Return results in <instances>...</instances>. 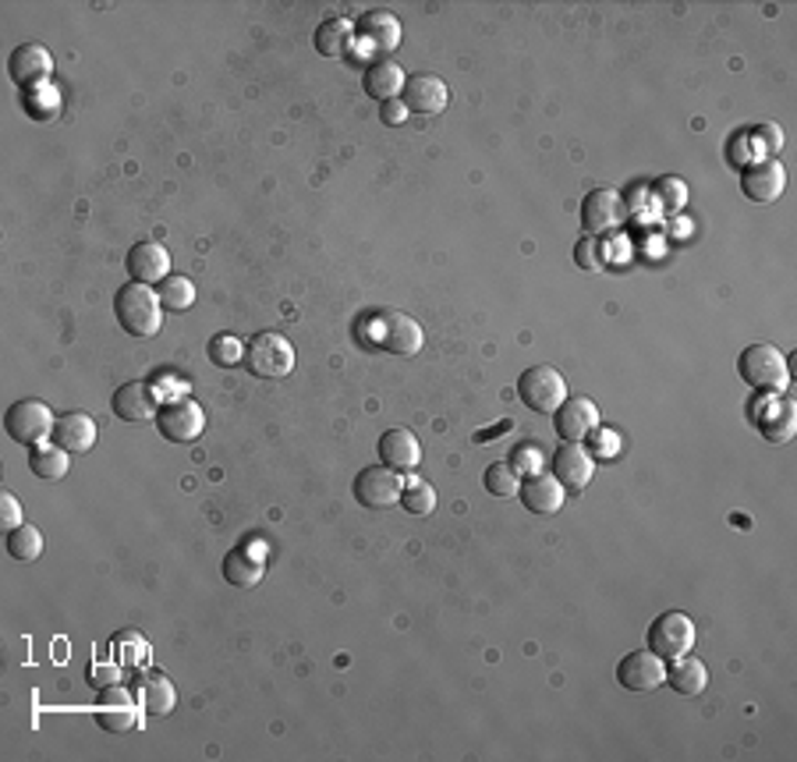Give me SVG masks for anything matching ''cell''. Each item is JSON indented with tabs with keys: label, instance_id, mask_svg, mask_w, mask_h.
I'll list each match as a JSON object with an SVG mask.
<instances>
[{
	"label": "cell",
	"instance_id": "1",
	"mask_svg": "<svg viewBox=\"0 0 797 762\" xmlns=\"http://www.w3.org/2000/svg\"><path fill=\"white\" fill-rule=\"evenodd\" d=\"M361 341H366L369 348H379L387 355L415 358L422 352L426 334H422V326L415 323L411 316L397 313V308H379V313L361 319Z\"/></svg>",
	"mask_w": 797,
	"mask_h": 762
},
{
	"label": "cell",
	"instance_id": "2",
	"mask_svg": "<svg viewBox=\"0 0 797 762\" xmlns=\"http://www.w3.org/2000/svg\"><path fill=\"white\" fill-rule=\"evenodd\" d=\"M114 313H117V323L124 326V334L153 337L160 331V319H163V302H160L156 292H150V284L132 281V284L117 287Z\"/></svg>",
	"mask_w": 797,
	"mask_h": 762
},
{
	"label": "cell",
	"instance_id": "3",
	"mask_svg": "<svg viewBox=\"0 0 797 762\" xmlns=\"http://www.w3.org/2000/svg\"><path fill=\"white\" fill-rule=\"evenodd\" d=\"M737 373L755 390H787L790 384L787 358L784 352H776L773 344H748L737 358Z\"/></svg>",
	"mask_w": 797,
	"mask_h": 762
},
{
	"label": "cell",
	"instance_id": "4",
	"mask_svg": "<svg viewBox=\"0 0 797 762\" xmlns=\"http://www.w3.org/2000/svg\"><path fill=\"white\" fill-rule=\"evenodd\" d=\"M245 366L259 379H284L295 369V348L284 334H256L245 348Z\"/></svg>",
	"mask_w": 797,
	"mask_h": 762
},
{
	"label": "cell",
	"instance_id": "5",
	"mask_svg": "<svg viewBox=\"0 0 797 762\" xmlns=\"http://www.w3.org/2000/svg\"><path fill=\"white\" fill-rule=\"evenodd\" d=\"M351 494L361 507H369V511H387V507L401 504L405 479H401V471H394L387 465H369L355 476Z\"/></svg>",
	"mask_w": 797,
	"mask_h": 762
},
{
	"label": "cell",
	"instance_id": "6",
	"mask_svg": "<svg viewBox=\"0 0 797 762\" xmlns=\"http://www.w3.org/2000/svg\"><path fill=\"white\" fill-rule=\"evenodd\" d=\"M518 397L524 402V408L553 415L568 402V384L553 366H532L518 376Z\"/></svg>",
	"mask_w": 797,
	"mask_h": 762
},
{
	"label": "cell",
	"instance_id": "7",
	"mask_svg": "<svg viewBox=\"0 0 797 762\" xmlns=\"http://www.w3.org/2000/svg\"><path fill=\"white\" fill-rule=\"evenodd\" d=\"M695 646V621L684 610H666L648 624V649L663 660L687 657Z\"/></svg>",
	"mask_w": 797,
	"mask_h": 762
},
{
	"label": "cell",
	"instance_id": "8",
	"mask_svg": "<svg viewBox=\"0 0 797 762\" xmlns=\"http://www.w3.org/2000/svg\"><path fill=\"white\" fill-rule=\"evenodd\" d=\"M53 426H58L53 412L43 402H32V397H25V402H14L8 408V415H4L8 437L14 444H25V447H35V444H43L47 437H53Z\"/></svg>",
	"mask_w": 797,
	"mask_h": 762
},
{
	"label": "cell",
	"instance_id": "9",
	"mask_svg": "<svg viewBox=\"0 0 797 762\" xmlns=\"http://www.w3.org/2000/svg\"><path fill=\"white\" fill-rule=\"evenodd\" d=\"M156 429H160V437L163 440H171V444H188V440H198L203 437V429H206V412L198 408L195 402H188V397H181V402H171V405H163L156 412Z\"/></svg>",
	"mask_w": 797,
	"mask_h": 762
},
{
	"label": "cell",
	"instance_id": "10",
	"mask_svg": "<svg viewBox=\"0 0 797 762\" xmlns=\"http://www.w3.org/2000/svg\"><path fill=\"white\" fill-rule=\"evenodd\" d=\"M617 681H621V688H627V692L648 695L666 681V663L652 649L627 652V657L621 660V667H617Z\"/></svg>",
	"mask_w": 797,
	"mask_h": 762
},
{
	"label": "cell",
	"instance_id": "11",
	"mask_svg": "<svg viewBox=\"0 0 797 762\" xmlns=\"http://www.w3.org/2000/svg\"><path fill=\"white\" fill-rule=\"evenodd\" d=\"M784 189H787V171L776 156H763L740 171V192H745L752 203H776V199L784 195Z\"/></svg>",
	"mask_w": 797,
	"mask_h": 762
},
{
	"label": "cell",
	"instance_id": "12",
	"mask_svg": "<svg viewBox=\"0 0 797 762\" xmlns=\"http://www.w3.org/2000/svg\"><path fill=\"white\" fill-rule=\"evenodd\" d=\"M553 426L564 444L589 440L592 429H600V405L592 397H568L564 405L553 412Z\"/></svg>",
	"mask_w": 797,
	"mask_h": 762
},
{
	"label": "cell",
	"instance_id": "13",
	"mask_svg": "<svg viewBox=\"0 0 797 762\" xmlns=\"http://www.w3.org/2000/svg\"><path fill=\"white\" fill-rule=\"evenodd\" d=\"M624 224V199L617 189H592L582 203V227L595 238Z\"/></svg>",
	"mask_w": 797,
	"mask_h": 762
},
{
	"label": "cell",
	"instance_id": "14",
	"mask_svg": "<svg viewBox=\"0 0 797 762\" xmlns=\"http://www.w3.org/2000/svg\"><path fill=\"white\" fill-rule=\"evenodd\" d=\"M553 471L550 476L564 486V489H571V494H582V489L592 482V476H595V458L589 455V450L582 447V444H564L553 455V465H550Z\"/></svg>",
	"mask_w": 797,
	"mask_h": 762
},
{
	"label": "cell",
	"instance_id": "15",
	"mask_svg": "<svg viewBox=\"0 0 797 762\" xmlns=\"http://www.w3.org/2000/svg\"><path fill=\"white\" fill-rule=\"evenodd\" d=\"M358 40L366 43L372 53H379V58H387L390 50L401 47V22H397V14L394 11H384V8H376V11H366L358 18Z\"/></svg>",
	"mask_w": 797,
	"mask_h": 762
},
{
	"label": "cell",
	"instance_id": "16",
	"mask_svg": "<svg viewBox=\"0 0 797 762\" xmlns=\"http://www.w3.org/2000/svg\"><path fill=\"white\" fill-rule=\"evenodd\" d=\"M124 270H129L135 284H163L171 277V252L160 242H139L129 248Z\"/></svg>",
	"mask_w": 797,
	"mask_h": 762
},
{
	"label": "cell",
	"instance_id": "17",
	"mask_svg": "<svg viewBox=\"0 0 797 762\" xmlns=\"http://www.w3.org/2000/svg\"><path fill=\"white\" fill-rule=\"evenodd\" d=\"M8 71H11V79H14L18 85L35 89V85H43V82L50 79L53 58H50V50H47L43 43H22V47L11 50Z\"/></svg>",
	"mask_w": 797,
	"mask_h": 762
},
{
	"label": "cell",
	"instance_id": "18",
	"mask_svg": "<svg viewBox=\"0 0 797 762\" xmlns=\"http://www.w3.org/2000/svg\"><path fill=\"white\" fill-rule=\"evenodd\" d=\"M401 100H405V106H408V114L432 118V114H443V111H447L450 89H447V82L437 79V75H415V79H408Z\"/></svg>",
	"mask_w": 797,
	"mask_h": 762
},
{
	"label": "cell",
	"instance_id": "19",
	"mask_svg": "<svg viewBox=\"0 0 797 762\" xmlns=\"http://www.w3.org/2000/svg\"><path fill=\"white\" fill-rule=\"evenodd\" d=\"M139 713H142V705L139 699H132L124 688H106L100 705H96V720H100V728L103 731H114V734H124V731H132L135 723H139Z\"/></svg>",
	"mask_w": 797,
	"mask_h": 762
},
{
	"label": "cell",
	"instance_id": "20",
	"mask_svg": "<svg viewBox=\"0 0 797 762\" xmlns=\"http://www.w3.org/2000/svg\"><path fill=\"white\" fill-rule=\"evenodd\" d=\"M405 85H408V71L390 61V58H379L366 68V75H361V89L379 100V103H387V100H401L405 96Z\"/></svg>",
	"mask_w": 797,
	"mask_h": 762
},
{
	"label": "cell",
	"instance_id": "21",
	"mask_svg": "<svg viewBox=\"0 0 797 762\" xmlns=\"http://www.w3.org/2000/svg\"><path fill=\"white\" fill-rule=\"evenodd\" d=\"M379 461L394 471H401V476L411 468H419V461H422L419 437H415L411 429H387L384 437H379Z\"/></svg>",
	"mask_w": 797,
	"mask_h": 762
},
{
	"label": "cell",
	"instance_id": "22",
	"mask_svg": "<svg viewBox=\"0 0 797 762\" xmlns=\"http://www.w3.org/2000/svg\"><path fill=\"white\" fill-rule=\"evenodd\" d=\"M518 497L532 515H556L568 500V489L560 486L553 476H546V471H535V476H529L521 482Z\"/></svg>",
	"mask_w": 797,
	"mask_h": 762
},
{
	"label": "cell",
	"instance_id": "23",
	"mask_svg": "<svg viewBox=\"0 0 797 762\" xmlns=\"http://www.w3.org/2000/svg\"><path fill=\"white\" fill-rule=\"evenodd\" d=\"M156 390L150 384H142V379H132V384L117 387L114 394V415L124 423H150L156 419Z\"/></svg>",
	"mask_w": 797,
	"mask_h": 762
},
{
	"label": "cell",
	"instance_id": "24",
	"mask_svg": "<svg viewBox=\"0 0 797 762\" xmlns=\"http://www.w3.org/2000/svg\"><path fill=\"white\" fill-rule=\"evenodd\" d=\"M53 440L64 447L68 455H85L96 444V423L89 412H64L58 426H53Z\"/></svg>",
	"mask_w": 797,
	"mask_h": 762
},
{
	"label": "cell",
	"instance_id": "25",
	"mask_svg": "<svg viewBox=\"0 0 797 762\" xmlns=\"http://www.w3.org/2000/svg\"><path fill=\"white\" fill-rule=\"evenodd\" d=\"M266 575V553L263 547H238L224 557V578L234 586V589H252L259 586Z\"/></svg>",
	"mask_w": 797,
	"mask_h": 762
},
{
	"label": "cell",
	"instance_id": "26",
	"mask_svg": "<svg viewBox=\"0 0 797 762\" xmlns=\"http://www.w3.org/2000/svg\"><path fill=\"white\" fill-rule=\"evenodd\" d=\"M755 423L766 433L769 444H787L797 429V408H794V402H787V397H776V402H769L763 412H755Z\"/></svg>",
	"mask_w": 797,
	"mask_h": 762
},
{
	"label": "cell",
	"instance_id": "27",
	"mask_svg": "<svg viewBox=\"0 0 797 762\" xmlns=\"http://www.w3.org/2000/svg\"><path fill=\"white\" fill-rule=\"evenodd\" d=\"M139 705L146 717H167L174 705H177V692H174V681L167 674H146L139 681Z\"/></svg>",
	"mask_w": 797,
	"mask_h": 762
},
{
	"label": "cell",
	"instance_id": "28",
	"mask_svg": "<svg viewBox=\"0 0 797 762\" xmlns=\"http://www.w3.org/2000/svg\"><path fill=\"white\" fill-rule=\"evenodd\" d=\"M666 684L674 688L677 695L692 699V695L705 692V684H709V670H705V663L695 660V657H677L666 667Z\"/></svg>",
	"mask_w": 797,
	"mask_h": 762
},
{
	"label": "cell",
	"instance_id": "29",
	"mask_svg": "<svg viewBox=\"0 0 797 762\" xmlns=\"http://www.w3.org/2000/svg\"><path fill=\"white\" fill-rule=\"evenodd\" d=\"M351 40H355V26L348 22V18H326V22L316 26V35H313V43L316 50L323 53V58H344V53L351 50Z\"/></svg>",
	"mask_w": 797,
	"mask_h": 762
},
{
	"label": "cell",
	"instance_id": "30",
	"mask_svg": "<svg viewBox=\"0 0 797 762\" xmlns=\"http://www.w3.org/2000/svg\"><path fill=\"white\" fill-rule=\"evenodd\" d=\"M29 468L32 476L40 479H64L68 476V450L58 447V444H35L32 455H29Z\"/></svg>",
	"mask_w": 797,
	"mask_h": 762
},
{
	"label": "cell",
	"instance_id": "31",
	"mask_svg": "<svg viewBox=\"0 0 797 762\" xmlns=\"http://www.w3.org/2000/svg\"><path fill=\"white\" fill-rule=\"evenodd\" d=\"M486 489L493 497H518V489H521V471L511 465V461H497V465H489L486 468V476H482Z\"/></svg>",
	"mask_w": 797,
	"mask_h": 762
},
{
	"label": "cell",
	"instance_id": "32",
	"mask_svg": "<svg viewBox=\"0 0 797 762\" xmlns=\"http://www.w3.org/2000/svg\"><path fill=\"white\" fill-rule=\"evenodd\" d=\"M8 553L14 560H35L43 553V532L35 525H18L8 532Z\"/></svg>",
	"mask_w": 797,
	"mask_h": 762
},
{
	"label": "cell",
	"instance_id": "33",
	"mask_svg": "<svg viewBox=\"0 0 797 762\" xmlns=\"http://www.w3.org/2000/svg\"><path fill=\"white\" fill-rule=\"evenodd\" d=\"M156 295H160L163 308H171V313H185V308H192V302H195V284L188 277L174 274V277H167L160 284Z\"/></svg>",
	"mask_w": 797,
	"mask_h": 762
},
{
	"label": "cell",
	"instance_id": "34",
	"mask_svg": "<svg viewBox=\"0 0 797 762\" xmlns=\"http://www.w3.org/2000/svg\"><path fill=\"white\" fill-rule=\"evenodd\" d=\"M401 507L408 515H429L432 507H437V489L422 479H411L405 482V494H401Z\"/></svg>",
	"mask_w": 797,
	"mask_h": 762
},
{
	"label": "cell",
	"instance_id": "35",
	"mask_svg": "<svg viewBox=\"0 0 797 762\" xmlns=\"http://www.w3.org/2000/svg\"><path fill=\"white\" fill-rule=\"evenodd\" d=\"M652 199H656V206L663 213H677L687 203V185L681 177H660L656 189H652Z\"/></svg>",
	"mask_w": 797,
	"mask_h": 762
},
{
	"label": "cell",
	"instance_id": "36",
	"mask_svg": "<svg viewBox=\"0 0 797 762\" xmlns=\"http://www.w3.org/2000/svg\"><path fill=\"white\" fill-rule=\"evenodd\" d=\"M210 362L213 366H221V369H231V366H238V362H245V348L238 344V337L216 334L210 341Z\"/></svg>",
	"mask_w": 797,
	"mask_h": 762
},
{
	"label": "cell",
	"instance_id": "37",
	"mask_svg": "<svg viewBox=\"0 0 797 762\" xmlns=\"http://www.w3.org/2000/svg\"><path fill=\"white\" fill-rule=\"evenodd\" d=\"M574 263L589 270V274H595V270L606 266V245L595 238V234H585V238L574 245Z\"/></svg>",
	"mask_w": 797,
	"mask_h": 762
},
{
	"label": "cell",
	"instance_id": "38",
	"mask_svg": "<svg viewBox=\"0 0 797 762\" xmlns=\"http://www.w3.org/2000/svg\"><path fill=\"white\" fill-rule=\"evenodd\" d=\"M511 465H514L518 471H524V476H535V471H542V455H539V447H535V444H521V447H514Z\"/></svg>",
	"mask_w": 797,
	"mask_h": 762
},
{
	"label": "cell",
	"instance_id": "39",
	"mask_svg": "<svg viewBox=\"0 0 797 762\" xmlns=\"http://www.w3.org/2000/svg\"><path fill=\"white\" fill-rule=\"evenodd\" d=\"M0 521H4V529L11 532V529H18V525H22V504H18V497L14 494H0Z\"/></svg>",
	"mask_w": 797,
	"mask_h": 762
},
{
	"label": "cell",
	"instance_id": "40",
	"mask_svg": "<svg viewBox=\"0 0 797 762\" xmlns=\"http://www.w3.org/2000/svg\"><path fill=\"white\" fill-rule=\"evenodd\" d=\"M379 121L390 124V129H401V124L408 121V106H405V100H387V103H379Z\"/></svg>",
	"mask_w": 797,
	"mask_h": 762
},
{
	"label": "cell",
	"instance_id": "41",
	"mask_svg": "<svg viewBox=\"0 0 797 762\" xmlns=\"http://www.w3.org/2000/svg\"><path fill=\"white\" fill-rule=\"evenodd\" d=\"M755 139L769 150L766 156H776V153H780V146H784V135H780V129H776V124H758Z\"/></svg>",
	"mask_w": 797,
	"mask_h": 762
}]
</instances>
